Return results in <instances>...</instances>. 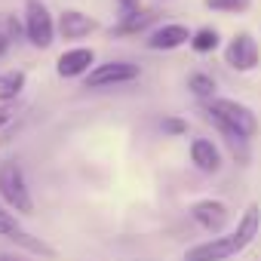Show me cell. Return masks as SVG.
I'll return each mask as SVG.
<instances>
[{
	"label": "cell",
	"instance_id": "6da1fadb",
	"mask_svg": "<svg viewBox=\"0 0 261 261\" xmlns=\"http://www.w3.org/2000/svg\"><path fill=\"white\" fill-rule=\"evenodd\" d=\"M206 120L215 123L221 133L237 145V142H249L258 136V117L249 105L237 101V98H209L206 101Z\"/></svg>",
	"mask_w": 261,
	"mask_h": 261
},
{
	"label": "cell",
	"instance_id": "7a4b0ae2",
	"mask_svg": "<svg viewBox=\"0 0 261 261\" xmlns=\"http://www.w3.org/2000/svg\"><path fill=\"white\" fill-rule=\"evenodd\" d=\"M0 197H4V203L13 212H19V215H31L34 212V197H31L25 172H22V166L16 160L0 163Z\"/></svg>",
	"mask_w": 261,
	"mask_h": 261
},
{
	"label": "cell",
	"instance_id": "3957f363",
	"mask_svg": "<svg viewBox=\"0 0 261 261\" xmlns=\"http://www.w3.org/2000/svg\"><path fill=\"white\" fill-rule=\"evenodd\" d=\"M25 37L31 40V46L37 49H46L53 46L56 40V22H53V13L46 10L43 0H25Z\"/></svg>",
	"mask_w": 261,
	"mask_h": 261
},
{
	"label": "cell",
	"instance_id": "277c9868",
	"mask_svg": "<svg viewBox=\"0 0 261 261\" xmlns=\"http://www.w3.org/2000/svg\"><path fill=\"white\" fill-rule=\"evenodd\" d=\"M136 77H139V65H133V62H108V65H95L86 74V89H105V86L133 83Z\"/></svg>",
	"mask_w": 261,
	"mask_h": 261
},
{
	"label": "cell",
	"instance_id": "5b68a950",
	"mask_svg": "<svg viewBox=\"0 0 261 261\" xmlns=\"http://www.w3.org/2000/svg\"><path fill=\"white\" fill-rule=\"evenodd\" d=\"M224 62L233 68V71H255L258 68V62H261V46H258V40L252 37V34H237L230 43H227V49H224Z\"/></svg>",
	"mask_w": 261,
	"mask_h": 261
},
{
	"label": "cell",
	"instance_id": "8992f818",
	"mask_svg": "<svg viewBox=\"0 0 261 261\" xmlns=\"http://www.w3.org/2000/svg\"><path fill=\"white\" fill-rule=\"evenodd\" d=\"M240 243L233 233H224V237H212L206 243H197L194 249H188L185 261H227L233 255H240Z\"/></svg>",
	"mask_w": 261,
	"mask_h": 261
},
{
	"label": "cell",
	"instance_id": "52a82bcc",
	"mask_svg": "<svg viewBox=\"0 0 261 261\" xmlns=\"http://www.w3.org/2000/svg\"><path fill=\"white\" fill-rule=\"evenodd\" d=\"M95 68V53L89 46H74V49H65L56 62V74L71 80V77H86L89 71Z\"/></svg>",
	"mask_w": 261,
	"mask_h": 261
},
{
	"label": "cell",
	"instance_id": "ba28073f",
	"mask_svg": "<svg viewBox=\"0 0 261 261\" xmlns=\"http://www.w3.org/2000/svg\"><path fill=\"white\" fill-rule=\"evenodd\" d=\"M191 218H194L200 227L218 233V230L227 224L230 212H227V206H224L221 200H212V197H209V200H197V203L191 206Z\"/></svg>",
	"mask_w": 261,
	"mask_h": 261
},
{
	"label": "cell",
	"instance_id": "9c48e42d",
	"mask_svg": "<svg viewBox=\"0 0 261 261\" xmlns=\"http://www.w3.org/2000/svg\"><path fill=\"white\" fill-rule=\"evenodd\" d=\"M185 43H191V31H188L185 25H178V22L160 25V28L151 31V37H148V49H154V53H169V49H178V46H185Z\"/></svg>",
	"mask_w": 261,
	"mask_h": 261
},
{
	"label": "cell",
	"instance_id": "30bf717a",
	"mask_svg": "<svg viewBox=\"0 0 261 261\" xmlns=\"http://www.w3.org/2000/svg\"><path fill=\"white\" fill-rule=\"evenodd\" d=\"M95 28H98L95 19H89V16L80 13V10H65V13L59 16V25H56V31H59L65 40H80V37L92 34Z\"/></svg>",
	"mask_w": 261,
	"mask_h": 261
},
{
	"label": "cell",
	"instance_id": "8fae6325",
	"mask_svg": "<svg viewBox=\"0 0 261 261\" xmlns=\"http://www.w3.org/2000/svg\"><path fill=\"white\" fill-rule=\"evenodd\" d=\"M191 163L200 172H218L221 169V151L209 139H194L191 142Z\"/></svg>",
	"mask_w": 261,
	"mask_h": 261
},
{
	"label": "cell",
	"instance_id": "7c38bea8",
	"mask_svg": "<svg viewBox=\"0 0 261 261\" xmlns=\"http://www.w3.org/2000/svg\"><path fill=\"white\" fill-rule=\"evenodd\" d=\"M258 230H261V206H258V203H249V206L243 209L240 221H237V230H233L240 249H249L252 240L258 237Z\"/></svg>",
	"mask_w": 261,
	"mask_h": 261
},
{
	"label": "cell",
	"instance_id": "4fadbf2b",
	"mask_svg": "<svg viewBox=\"0 0 261 261\" xmlns=\"http://www.w3.org/2000/svg\"><path fill=\"white\" fill-rule=\"evenodd\" d=\"M157 10H139L136 16H129V19H123V22H117L114 28H111V34H117V37H126V34H139V31H145L148 25H154L157 22Z\"/></svg>",
	"mask_w": 261,
	"mask_h": 261
},
{
	"label": "cell",
	"instance_id": "5bb4252c",
	"mask_svg": "<svg viewBox=\"0 0 261 261\" xmlns=\"http://www.w3.org/2000/svg\"><path fill=\"white\" fill-rule=\"evenodd\" d=\"M25 89V71H4L0 74V105H10Z\"/></svg>",
	"mask_w": 261,
	"mask_h": 261
},
{
	"label": "cell",
	"instance_id": "9a60e30c",
	"mask_svg": "<svg viewBox=\"0 0 261 261\" xmlns=\"http://www.w3.org/2000/svg\"><path fill=\"white\" fill-rule=\"evenodd\" d=\"M188 89H191L203 105H206L209 98H215V80H212L209 74H203V71H197V74L188 77Z\"/></svg>",
	"mask_w": 261,
	"mask_h": 261
},
{
	"label": "cell",
	"instance_id": "2e32d148",
	"mask_svg": "<svg viewBox=\"0 0 261 261\" xmlns=\"http://www.w3.org/2000/svg\"><path fill=\"white\" fill-rule=\"evenodd\" d=\"M218 43H221V37H218L215 28H200L197 34H191V49L194 53H215Z\"/></svg>",
	"mask_w": 261,
	"mask_h": 261
},
{
	"label": "cell",
	"instance_id": "e0dca14e",
	"mask_svg": "<svg viewBox=\"0 0 261 261\" xmlns=\"http://www.w3.org/2000/svg\"><path fill=\"white\" fill-rule=\"evenodd\" d=\"M252 0H203L206 10H215V13H246Z\"/></svg>",
	"mask_w": 261,
	"mask_h": 261
},
{
	"label": "cell",
	"instance_id": "ac0fdd59",
	"mask_svg": "<svg viewBox=\"0 0 261 261\" xmlns=\"http://www.w3.org/2000/svg\"><path fill=\"white\" fill-rule=\"evenodd\" d=\"M25 227L19 224V218H16V212H10V209H4L0 206V237H7V240H13L16 233H22Z\"/></svg>",
	"mask_w": 261,
	"mask_h": 261
},
{
	"label": "cell",
	"instance_id": "d6986e66",
	"mask_svg": "<svg viewBox=\"0 0 261 261\" xmlns=\"http://www.w3.org/2000/svg\"><path fill=\"white\" fill-rule=\"evenodd\" d=\"M163 133H169V136H185V133H188V123H185L181 117H166V120H163Z\"/></svg>",
	"mask_w": 261,
	"mask_h": 261
},
{
	"label": "cell",
	"instance_id": "ffe728a7",
	"mask_svg": "<svg viewBox=\"0 0 261 261\" xmlns=\"http://www.w3.org/2000/svg\"><path fill=\"white\" fill-rule=\"evenodd\" d=\"M117 10H120V22H123L142 10V0H117Z\"/></svg>",
	"mask_w": 261,
	"mask_h": 261
},
{
	"label": "cell",
	"instance_id": "44dd1931",
	"mask_svg": "<svg viewBox=\"0 0 261 261\" xmlns=\"http://www.w3.org/2000/svg\"><path fill=\"white\" fill-rule=\"evenodd\" d=\"M10 43H13V37H10L7 31H0V56H4V53L10 49Z\"/></svg>",
	"mask_w": 261,
	"mask_h": 261
},
{
	"label": "cell",
	"instance_id": "7402d4cb",
	"mask_svg": "<svg viewBox=\"0 0 261 261\" xmlns=\"http://www.w3.org/2000/svg\"><path fill=\"white\" fill-rule=\"evenodd\" d=\"M10 117H13L10 105H0V126H7V123H10Z\"/></svg>",
	"mask_w": 261,
	"mask_h": 261
}]
</instances>
